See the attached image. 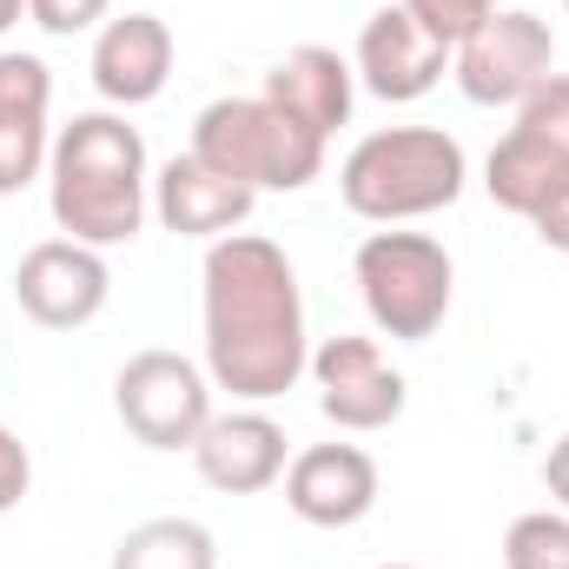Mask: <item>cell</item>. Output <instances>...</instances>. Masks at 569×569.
<instances>
[{
	"label": "cell",
	"instance_id": "obj_1",
	"mask_svg": "<svg viewBox=\"0 0 569 569\" xmlns=\"http://www.w3.org/2000/svg\"><path fill=\"white\" fill-rule=\"evenodd\" d=\"M199 325H206V378L239 405L284 398L311 365L298 266L259 232H226L206 246Z\"/></svg>",
	"mask_w": 569,
	"mask_h": 569
},
{
	"label": "cell",
	"instance_id": "obj_2",
	"mask_svg": "<svg viewBox=\"0 0 569 569\" xmlns=\"http://www.w3.org/2000/svg\"><path fill=\"white\" fill-rule=\"evenodd\" d=\"M47 206L60 239L80 246H133L152 212V166H146L140 127H127V113H73L53 133L47 159Z\"/></svg>",
	"mask_w": 569,
	"mask_h": 569
},
{
	"label": "cell",
	"instance_id": "obj_3",
	"mask_svg": "<svg viewBox=\"0 0 569 569\" xmlns=\"http://www.w3.org/2000/svg\"><path fill=\"white\" fill-rule=\"evenodd\" d=\"M470 159L443 127H385L345 152L338 199L371 226H411L463 199Z\"/></svg>",
	"mask_w": 569,
	"mask_h": 569
},
{
	"label": "cell",
	"instance_id": "obj_4",
	"mask_svg": "<svg viewBox=\"0 0 569 569\" xmlns=\"http://www.w3.org/2000/svg\"><path fill=\"white\" fill-rule=\"evenodd\" d=\"M186 152H199L206 166H219L252 192H305L325 172V140L298 127L284 107H272L266 93H232L199 107Z\"/></svg>",
	"mask_w": 569,
	"mask_h": 569
},
{
	"label": "cell",
	"instance_id": "obj_5",
	"mask_svg": "<svg viewBox=\"0 0 569 569\" xmlns=\"http://www.w3.org/2000/svg\"><path fill=\"white\" fill-rule=\"evenodd\" d=\"M351 279H358V298H365V311H371V325L385 338L425 345V338L443 331V318H450L457 259L430 232L385 226V232H365V246L351 259Z\"/></svg>",
	"mask_w": 569,
	"mask_h": 569
},
{
	"label": "cell",
	"instance_id": "obj_6",
	"mask_svg": "<svg viewBox=\"0 0 569 569\" xmlns=\"http://www.w3.org/2000/svg\"><path fill=\"white\" fill-rule=\"evenodd\" d=\"M483 192L517 219H537L550 199L569 192V73H550L517 107L510 133L483 159Z\"/></svg>",
	"mask_w": 569,
	"mask_h": 569
},
{
	"label": "cell",
	"instance_id": "obj_7",
	"mask_svg": "<svg viewBox=\"0 0 569 569\" xmlns=\"http://www.w3.org/2000/svg\"><path fill=\"white\" fill-rule=\"evenodd\" d=\"M550 73H557V33L523 7H497L477 33L450 47V80L470 107H523Z\"/></svg>",
	"mask_w": 569,
	"mask_h": 569
},
{
	"label": "cell",
	"instance_id": "obj_8",
	"mask_svg": "<svg viewBox=\"0 0 569 569\" xmlns=\"http://www.w3.org/2000/svg\"><path fill=\"white\" fill-rule=\"evenodd\" d=\"M113 411L146 450H192L212 425V378L179 351H133L113 378Z\"/></svg>",
	"mask_w": 569,
	"mask_h": 569
},
{
	"label": "cell",
	"instance_id": "obj_9",
	"mask_svg": "<svg viewBox=\"0 0 569 569\" xmlns=\"http://www.w3.org/2000/svg\"><path fill=\"white\" fill-rule=\"evenodd\" d=\"M305 371H311V385H318V411L338 430H351V437L391 430L405 418V405H411V385H405V371L385 358L378 338L338 331V338H325V345L311 351Z\"/></svg>",
	"mask_w": 569,
	"mask_h": 569
},
{
	"label": "cell",
	"instance_id": "obj_10",
	"mask_svg": "<svg viewBox=\"0 0 569 569\" xmlns=\"http://www.w3.org/2000/svg\"><path fill=\"white\" fill-rule=\"evenodd\" d=\"M113 298V266L100 246L80 239H40L20 266H13V305L40 325V331H80L107 311Z\"/></svg>",
	"mask_w": 569,
	"mask_h": 569
},
{
	"label": "cell",
	"instance_id": "obj_11",
	"mask_svg": "<svg viewBox=\"0 0 569 569\" xmlns=\"http://www.w3.org/2000/svg\"><path fill=\"white\" fill-rule=\"evenodd\" d=\"M279 483H284V510L298 523H311V530L365 523L378 510V490H385L378 457L358 450V443H305V450H291Z\"/></svg>",
	"mask_w": 569,
	"mask_h": 569
},
{
	"label": "cell",
	"instance_id": "obj_12",
	"mask_svg": "<svg viewBox=\"0 0 569 569\" xmlns=\"http://www.w3.org/2000/svg\"><path fill=\"white\" fill-rule=\"evenodd\" d=\"M351 73H358V87L378 93L385 107H411V100H425L430 87L450 73V47L430 40L405 7H378V13L358 27Z\"/></svg>",
	"mask_w": 569,
	"mask_h": 569
},
{
	"label": "cell",
	"instance_id": "obj_13",
	"mask_svg": "<svg viewBox=\"0 0 569 569\" xmlns=\"http://www.w3.org/2000/svg\"><path fill=\"white\" fill-rule=\"evenodd\" d=\"M53 159V73L40 53H0V199L27 192Z\"/></svg>",
	"mask_w": 569,
	"mask_h": 569
},
{
	"label": "cell",
	"instance_id": "obj_14",
	"mask_svg": "<svg viewBox=\"0 0 569 569\" xmlns=\"http://www.w3.org/2000/svg\"><path fill=\"white\" fill-rule=\"evenodd\" d=\"M192 463L199 477L219 490V497H259L272 490L291 463V437H284L279 418H266L259 405L246 411H212V425L199 430L192 443Z\"/></svg>",
	"mask_w": 569,
	"mask_h": 569
},
{
	"label": "cell",
	"instance_id": "obj_15",
	"mask_svg": "<svg viewBox=\"0 0 569 569\" xmlns=\"http://www.w3.org/2000/svg\"><path fill=\"white\" fill-rule=\"evenodd\" d=\"M252 206H259V192L252 186H239V179H226L219 166H206L199 152H172L159 172H152V212H159V226L166 232H179V239H226V232H239L246 219H252Z\"/></svg>",
	"mask_w": 569,
	"mask_h": 569
},
{
	"label": "cell",
	"instance_id": "obj_16",
	"mask_svg": "<svg viewBox=\"0 0 569 569\" xmlns=\"http://www.w3.org/2000/svg\"><path fill=\"white\" fill-rule=\"evenodd\" d=\"M172 27L159 13H113L93 33V87L113 113L127 107H152L172 80Z\"/></svg>",
	"mask_w": 569,
	"mask_h": 569
},
{
	"label": "cell",
	"instance_id": "obj_17",
	"mask_svg": "<svg viewBox=\"0 0 569 569\" xmlns=\"http://www.w3.org/2000/svg\"><path fill=\"white\" fill-rule=\"evenodd\" d=\"M266 100L284 107L298 127H311L318 140L331 146L338 127H351V107H358V73H351V60L338 53V47H318V40H305V47H291L279 67L266 73Z\"/></svg>",
	"mask_w": 569,
	"mask_h": 569
},
{
	"label": "cell",
	"instance_id": "obj_18",
	"mask_svg": "<svg viewBox=\"0 0 569 569\" xmlns=\"http://www.w3.org/2000/svg\"><path fill=\"white\" fill-rule=\"evenodd\" d=\"M107 569H219V543L192 517H146L113 543Z\"/></svg>",
	"mask_w": 569,
	"mask_h": 569
},
{
	"label": "cell",
	"instance_id": "obj_19",
	"mask_svg": "<svg viewBox=\"0 0 569 569\" xmlns=\"http://www.w3.org/2000/svg\"><path fill=\"white\" fill-rule=\"evenodd\" d=\"M503 569H569V510H523L503 530Z\"/></svg>",
	"mask_w": 569,
	"mask_h": 569
},
{
	"label": "cell",
	"instance_id": "obj_20",
	"mask_svg": "<svg viewBox=\"0 0 569 569\" xmlns=\"http://www.w3.org/2000/svg\"><path fill=\"white\" fill-rule=\"evenodd\" d=\"M398 7H405V13H411L418 27H425L430 40L457 47L463 33H477V27L490 20V13H497L503 0H398Z\"/></svg>",
	"mask_w": 569,
	"mask_h": 569
},
{
	"label": "cell",
	"instance_id": "obj_21",
	"mask_svg": "<svg viewBox=\"0 0 569 569\" xmlns=\"http://www.w3.org/2000/svg\"><path fill=\"white\" fill-rule=\"evenodd\" d=\"M107 13H113V0H27V20L40 33H53V40H73L87 27H107Z\"/></svg>",
	"mask_w": 569,
	"mask_h": 569
},
{
	"label": "cell",
	"instance_id": "obj_22",
	"mask_svg": "<svg viewBox=\"0 0 569 569\" xmlns=\"http://www.w3.org/2000/svg\"><path fill=\"white\" fill-rule=\"evenodd\" d=\"M27 490H33V457H27V443H20L13 430L0 425V517L20 510Z\"/></svg>",
	"mask_w": 569,
	"mask_h": 569
},
{
	"label": "cell",
	"instance_id": "obj_23",
	"mask_svg": "<svg viewBox=\"0 0 569 569\" xmlns=\"http://www.w3.org/2000/svg\"><path fill=\"white\" fill-rule=\"evenodd\" d=\"M530 226H537V239H543L550 252H563V259H569V192H563V199H550Z\"/></svg>",
	"mask_w": 569,
	"mask_h": 569
},
{
	"label": "cell",
	"instance_id": "obj_24",
	"mask_svg": "<svg viewBox=\"0 0 569 569\" xmlns=\"http://www.w3.org/2000/svg\"><path fill=\"white\" fill-rule=\"evenodd\" d=\"M543 490L557 497V510H569V430L550 443V457H543Z\"/></svg>",
	"mask_w": 569,
	"mask_h": 569
},
{
	"label": "cell",
	"instance_id": "obj_25",
	"mask_svg": "<svg viewBox=\"0 0 569 569\" xmlns=\"http://www.w3.org/2000/svg\"><path fill=\"white\" fill-rule=\"evenodd\" d=\"M20 13H27V0H0V33H13V27H20Z\"/></svg>",
	"mask_w": 569,
	"mask_h": 569
},
{
	"label": "cell",
	"instance_id": "obj_26",
	"mask_svg": "<svg viewBox=\"0 0 569 569\" xmlns=\"http://www.w3.org/2000/svg\"><path fill=\"white\" fill-rule=\"evenodd\" d=\"M378 569H418V563H378Z\"/></svg>",
	"mask_w": 569,
	"mask_h": 569
},
{
	"label": "cell",
	"instance_id": "obj_27",
	"mask_svg": "<svg viewBox=\"0 0 569 569\" xmlns=\"http://www.w3.org/2000/svg\"><path fill=\"white\" fill-rule=\"evenodd\" d=\"M563 7H569V0H563Z\"/></svg>",
	"mask_w": 569,
	"mask_h": 569
}]
</instances>
